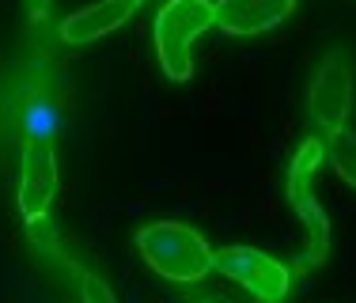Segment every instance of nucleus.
<instances>
[{"label": "nucleus", "mask_w": 356, "mask_h": 303, "mask_svg": "<svg viewBox=\"0 0 356 303\" xmlns=\"http://www.w3.org/2000/svg\"><path fill=\"white\" fill-rule=\"evenodd\" d=\"M57 193V156L49 140H23L19 167V213L27 224L46 220Z\"/></svg>", "instance_id": "5"}, {"label": "nucleus", "mask_w": 356, "mask_h": 303, "mask_svg": "<svg viewBox=\"0 0 356 303\" xmlns=\"http://www.w3.org/2000/svg\"><path fill=\"white\" fill-rule=\"evenodd\" d=\"M213 269L224 277H232L235 284L258 296L261 303H281L288 296V284H292V269L281 265L277 258L261 254L250 247H224L213 254Z\"/></svg>", "instance_id": "4"}, {"label": "nucleus", "mask_w": 356, "mask_h": 303, "mask_svg": "<svg viewBox=\"0 0 356 303\" xmlns=\"http://www.w3.org/2000/svg\"><path fill=\"white\" fill-rule=\"evenodd\" d=\"M296 0H216V27L227 35H261L288 19Z\"/></svg>", "instance_id": "7"}, {"label": "nucleus", "mask_w": 356, "mask_h": 303, "mask_svg": "<svg viewBox=\"0 0 356 303\" xmlns=\"http://www.w3.org/2000/svg\"><path fill=\"white\" fill-rule=\"evenodd\" d=\"M31 4H35V8H46V4H49V0H31Z\"/></svg>", "instance_id": "12"}, {"label": "nucleus", "mask_w": 356, "mask_h": 303, "mask_svg": "<svg viewBox=\"0 0 356 303\" xmlns=\"http://www.w3.org/2000/svg\"><path fill=\"white\" fill-rule=\"evenodd\" d=\"M349 106H353L349 65H345L337 54H330L326 61H322L315 83H311V117H315L318 125H326L330 133H337V129H345Z\"/></svg>", "instance_id": "6"}, {"label": "nucleus", "mask_w": 356, "mask_h": 303, "mask_svg": "<svg viewBox=\"0 0 356 303\" xmlns=\"http://www.w3.org/2000/svg\"><path fill=\"white\" fill-rule=\"evenodd\" d=\"M80 288H83V303H114V292L95 273H80Z\"/></svg>", "instance_id": "11"}, {"label": "nucleus", "mask_w": 356, "mask_h": 303, "mask_svg": "<svg viewBox=\"0 0 356 303\" xmlns=\"http://www.w3.org/2000/svg\"><path fill=\"white\" fill-rule=\"evenodd\" d=\"M330 159H334V167H337V174H341L349 186H356V137L349 129H337V133H330Z\"/></svg>", "instance_id": "10"}, {"label": "nucleus", "mask_w": 356, "mask_h": 303, "mask_svg": "<svg viewBox=\"0 0 356 303\" xmlns=\"http://www.w3.org/2000/svg\"><path fill=\"white\" fill-rule=\"evenodd\" d=\"M61 133V114L54 103H35L23 114V140H49L54 145Z\"/></svg>", "instance_id": "9"}, {"label": "nucleus", "mask_w": 356, "mask_h": 303, "mask_svg": "<svg viewBox=\"0 0 356 303\" xmlns=\"http://www.w3.org/2000/svg\"><path fill=\"white\" fill-rule=\"evenodd\" d=\"M137 8H140V0H103L95 8H83V12H76L61 23V38L65 42H95V38L110 35V31H118Z\"/></svg>", "instance_id": "8"}, {"label": "nucleus", "mask_w": 356, "mask_h": 303, "mask_svg": "<svg viewBox=\"0 0 356 303\" xmlns=\"http://www.w3.org/2000/svg\"><path fill=\"white\" fill-rule=\"evenodd\" d=\"M137 247L144 254V262L156 269L167 281H197L213 269V250L201 239L193 227L175 224V220H159L148 224L137 235Z\"/></svg>", "instance_id": "1"}, {"label": "nucleus", "mask_w": 356, "mask_h": 303, "mask_svg": "<svg viewBox=\"0 0 356 303\" xmlns=\"http://www.w3.org/2000/svg\"><path fill=\"white\" fill-rule=\"evenodd\" d=\"M322 156H326V145L311 137L300 145L292 167H288V201H292V208L300 213L303 231H307V254L296 265V273H303V269H311V265H322L330 254V220H326V213H322V205L315 201V193H311V174H315V167L322 163Z\"/></svg>", "instance_id": "3"}, {"label": "nucleus", "mask_w": 356, "mask_h": 303, "mask_svg": "<svg viewBox=\"0 0 356 303\" xmlns=\"http://www.w3.org/2000/svg\"><path fill=\"white\" fill-rule=\"evenodd\" d=\"M216 23V4L213 0H171L156 15V54L159 65L171 80H190L193 76V57L190 46L201 31Z\"/></svg>", "instance_id": "2"}]
</instances>
